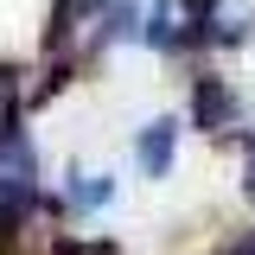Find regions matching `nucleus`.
<instances>
[{
	"mask_svg": "<svg viewBox=\"0 0 255 255\" xmlns=\"http://www.w3.org/2000/svg\"><path fill=\"white\" fill-rule=\"evenodd\" d=\"M38 198V179H32V147L26 134H0V223H19Z\"/></svg>",
	"mask_w": 255,
	"mask_h": 255,
	"instance_id": "1",
	"label": "nucleus"
},
{
	"mask_svg": "<svg viewBox=\"0 0 255 255\" xmlns=\"http://www.w3.org/2000/svg\"><path fill=\"white\" fill-rule=\"evenodd\" d=\"M64 204L70 211H109L115 204V179L109 172H70L64 179Z\"/></svg>",
	"mask_w": 255,
	"mask_h": 255,
	"instance_id": "2",
	"label": "nucleus"
},
{
	"mask_svg": "<svg viewBox=\"0 0 255 255\" xmlns=\"http://www.w3.org/2000/svg\"><path fill=\"white\" fill-rule=\"evenodd\" d=\"M172 147H179V122H147V134H140V166L147 172H166L172 166Z\"/></svg>",
	"mask_w": 255,
	"mask_h": 255,
	"instance_id": "3",
	"label": "nucleus"
},
{
	"mask_svg": "<svg viewBox=\"0 0 255 255\" xmlns=\"http://www.w3.org/2000/svg\"><path fill=\"white\" fill-rule=\"evenodd\" d=\"M13 102V70H0V109Z\"/></svg>",
	"mask_w": 255,
	"mask_h": 255,
	"instance_id": "4",
	"label": "nucleus"
}]
</instances>
